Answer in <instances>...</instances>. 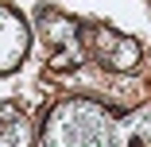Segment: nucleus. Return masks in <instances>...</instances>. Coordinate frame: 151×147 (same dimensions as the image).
<instances>
[{"instance_id": "nucleus-1", "label": "nucleus", "mask_w": 151, "mask_h": 147, "mask_svg": "<svg viewBox=\"0 0 151 147\" xmlns=\"http://www.w3.org/2000/svg\"><path fill=\"white\" fill-rule=\"evenodd\" d=\"M43 143H120V124L101 105L74 101L54 112Z\"/></svg>"}, {"instance_id": "nucleus-2", "label": "nucleus", "mask_w": 151, "mask_h": 147, "mask_svg": "<svg viewBox=\"0 0 151 147\" xmlns=\"http://www.w3.org/2000/svg\"><path fill=\"white\" fill-rule=\"evenodd\" d=\"M23 54H27V23L12 8H0V74L16 70Z\"/></svg>"}, {"instance_id": "nucleus-3", "label": "nucleus", "mask_w": 151, "mask_h": 147, "mask_svg": "<svg viewBox=\"0 0 151 147\" xmlns=\"http://www.w3.org/2000/svg\"><path fill=\"white\" fill-rule=\"evenodd\" d=\"M97 43H101V62L109 66V70H132L136 62H139V43L136 39H128V35H120V31H109V27H97Z\"/></svg>"}]
</instances>
